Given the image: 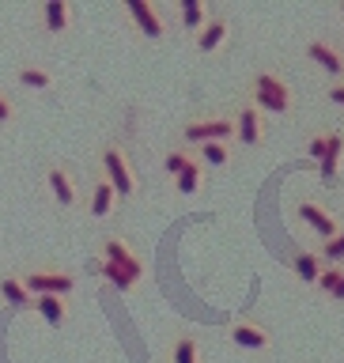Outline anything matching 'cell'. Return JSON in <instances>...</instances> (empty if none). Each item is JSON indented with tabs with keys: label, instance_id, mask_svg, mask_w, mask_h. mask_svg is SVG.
Masks as SVG:
<instances>
[{
	"label": "cell",
	"instance_id": "obj_1",
	"mask_svg": "<svg viewBox=\"0 0 344 363\" xmlns=\"http://www.w3.org/2000/svg\"><path fill=\"white\" fill-rule=\"evenodd\" d=\"M246 99L254 102V106L265 113V118H269V113H272V118H288V113L295 110V91H292V84H288L280 72H272V68H257V72L250 76Z\"/></svg>",
	"mask_w": 344,
	"mask_h": 363
},
{
	"label": "cell",
	"instance_id": "obj_2",
	"mask_svg": "<svg viewBox=\"0 0 344 363\" xmlns=\"http://www.w3.org/2000/svg\"><path fill=\"white\" fill-rule=\"evenodd\" d=\"M99 174L113 186V193H118V201H133L136 197V174H133V163L129 155H125V147L118 140L102 144L99 147Z\"/></svg>",
	"mask_w": 344,
	"mask_h": 363
},
{
	"label": "cell",
	"instance_id": "obj_3",
	"mask_svg": "<svg viewBox=\"0 0 344 363\" xmlns=\"http://www.w3.org/2000/svg\"><path fill=\"white\" fill-rule=\"evenodd\" d=\"M212 140H227L235 144V118L231 113H197L182 125V144L186 147H201Z\"/></svg>",
	"mask_w": 344,
	"mask_h": 363
},
{
	"label": "cell",
	"instance_id": "obj_4",
	"mask_svg": "<svg viewBox=\"0 0 344 363\" xmlns=\"http://www.w3.org/2000/svg\"><path fill=\"white\" fill-rule=\"evenodd\" d=\"M19 277H23L30 295H57V299H68L76 288V272H68L65 265H34V269H23Z\"/></svg>",
	"mask_w": 344,
	"mask_h": 363
},
{
	"label": "cell",
	"instance_id": "obj_5",
	"mask_svg": "<svg viewBox=\"0 0 344 363\" xmlns=\"http://www.w3.org/2000/svg\"><path fill=\"white\" fill-rule=\"evenodd\" d=\"M121 11H125V19L133 23V30H140L148 42H163L167 34H170L167 11L159 8V4H152V0H125Z\"/></svg>",
	"mask_w": 344,
	"mask_h": 363
},
{
	"label": "cell",
	"instance_id": "obj_6",
	"mask_svg": "<svg viewBox=\"0 0 344 363\" xmlns=\"http://www.w3.org/2000/svg\"><path fill=\"white\" fill-rule=\"evenodd\" d=\"M99 261H110V265L125 269V272H129V277H136V280L148 277L144 257L136 254L133 242H129V238H121V235H102V238H99Z\"/></svg>",
	"mask_w": 344,
	"mask_h": 363
},
{
	"label": "cell",
	"instance_id": "obj_7",
	"mask_svg": "<svg viewBox=\"0 0 344 363\" xmlns=\"http://www.w3.org/2000/svg\"><path fill=\"white\" fill-rule=\"evenodd\" d=\"M235 144L238 147H261L269 136V125H265V113H261L250 99H243L235 106Z\"/></svg>",
	"mask_w": 344,
	"mask_h": 363
},
{
	"label": "cell",
	"instance_id": "obj_8",
	"mask_svg": "<svg viewBox=\"0 0 344 363\" xmlns=\"http://www.w3.org/2000/svg\"><path fill=\"white\" fill-rule=\"evenodd\" d=\"M42 182H45V193L53 197V204L61 212H68V208H76L79 201V186H76V178L68 174V167H61V163H50L45 167V174H42Z\"/></svg>",
	"mask_w": 344,
	"mask_h": 363
},
{
	"label": "cell",
	"instance_id": "obj_9",
	"mask_svg": "<svg viewBox=\"0 0 344 363\" xmlns=\"http://www.w3.org/2000/svg\"><path fill=\"white\" fill-rule=\"evenodd\" d=\"M295 216H299V220L311 227V231L322 238V242H326V238H333L337 231H344L340 220L333 216V208H326L322 201H299V204H295Z\"/></svg>",
	"mask_w": 344,
	"mask_h": 363
},
{
	"label": "cell",
	"instance_id": "obj_10",
	"mask_svg": "<svg viewBox=\"0 0 344 363\" xmlns=\"http://www.w3.org/2000/svg\"><path fill=\"white\" fill-rule=\"evenodd\" d=\"M84 204H87V216H91V220H110V216L118 212V193H113V186L99 174V170L91 174V186H87Z\"/></svg>",
	"mask_w": 344,
	"mask_h": 363
},
{
	"label": "cell",
	"instance_id": "obj_11",
	"mask_svg": "<svg viewBox=\"0 0 344 363\" xmlns=\"http://www.w3.org/2000/svg\"><path fill=\"white\" fill-rule=\"evenodd\" d=\"M306 57H311V61L322 68V72H329L333 76V84L337 79H344V50L337 42H329V38H306Z\"/></svg>",
	"mask_w": 344,
	"mask_h": 363
},
{
	"label": "cell",
	"instance_id": "obj_12",
	"mask_svg": "<svg viewBox=\"0 0 344 363\" xmlns=\"http://www.w3.org/2000/svg\"><path fill=\"white\" fill-rule=\"evenodd\" d=\"M227 38H231V19L216 11V16L204 23L197 34H193V50H197L201 57H212V53H220L227 45Z\"/></svg>",
	"mask_w": 344,
	"mask_h": 363
},
{
	"label": "cell",
	"instance_id": "obj_13",
	"mask_svg": "<svg viewBox=\"0 0 344 363\" xmlns=\"http://www.w3.org/2000/svg\"><path fill=\"white\" fill-rule=\"evenodd\" d=\"M72 19H76V11L68 0H42L38 4V27L50 34V38H61V34L72 30Z\"/></svg>",
	"mask_w": 344,
	"mask_h": 363
},
{
	"label": "cell",
	"instance_id": "obj_14",
	"mask_svg": "<svg viewBox=\"0 0 344 363\" xmlns=\"http://www.w3.org/2000/svg\"><path fill=\"white\" fill-rule=\"evenodd\" d=\"M231 340L246 352H265L272 345V333H269L265 322H257V318H238L231 325Z\"/></svg>",
	"mask_w": 344,
	"mask_h": 363
},
{
	"label": "cell",
	"instance_id": "obj_15",
	"mask_svg": "<svg viewBox=\"0 0 344 363\" xmlns=\"http://www.w3.org/2000/svg\"><path fill=\"white\" fill-rule=\"evenodd\" d=\"M174 16H178V27L186 34H197L204 23L216 16V11H212V4H204V0H178Z\"/></svg>",
	"mask_w": 344,
	"mask_h": 363
},
{
	"label": "cell",
	"instance_id": "obj_16",
	"mask_svg": "<svg viewBox=\"0 0 344 363\" xmlns=\"http://www.w3.org/2000/svg\"><path fill=\"white\" fill-rule=\"evenodd\" d=\"M16 84L27 87V91H53V87H57V76H53L45 65L23 61V65H16Z\"/></svg>",
	"mask_w": 344,
	"mask_h": 363
},
{
	"label": "cell",
	"instance_id": "obj_17",
	"mask_svg": "<svg viewBox=\"0 0 344 363\" xmlns=\"http://www.w3.org/2000/svg\"><path fill=\"white\" fill-rule=\"evenodd\" d=\"M0 299H4L8 306H27L34 303V295L27 291V284H23L19 272H0Z\"/></svg>",
	"mask_w": 344,
	"mask_h": 363
},
{
	"label": "cell",
	"instance_id": "obj_18",
	"mask_svg": "<svg viewBox=\"0 0 344 363\" xmlns=\"http://www.w3.org/2000/svg\"><path fill=\"white\" fill-rule=\"evenodd\" d=\"M322 269H326V261L318 257V250H295V254H292V272L303 284H318Z\"/></svg>",
	"mask_w": 344,
	"mask_h": 363
},
{
	"label": "cell",
	"instance_id": "obj_19",
	"mask_svg": "<svg viewBox=\"0 0 344 363\" xmlns=\"http://www.w3.org/2000/svg\"><path fill=\"white\" fill-rule=\"evenodd\" d=\"M30 311H38L45 318V325H53V329H61L68 322V299H57V295H34Z\"/></svg>",
	"mask_w": 344,
	"mask_h": 363
},
{
	"label": "cell",
	"instance_id": "obj_20",
	"mask_svg": "<svg viewBox=\"0 0 344 363\" xmlns=\"http://www.w3.org/2000/svg\"><path fill=\"white\" fill-rule=\"evenodd\" d=\"M170 363H204V348L193 333H178L170 340Z\"/></svg>",
	"mask_w": 344,
	"mask_h": 363
},
{
	"label": "cell",
	"instance_id": "obj_21",
	"mask_svg": "<svg viewBox=\"0 0 344 363\" xmlns=\"http://www.w3.org/2000/svg\"><path fill=\"white\" fill-rule=\"evenodd\" d=\"M193 155L204 163V170L209 167H231V159H235V144H227V140H212V144H201V147H193Z\"/></svg>",
	"mask_w": 344,
	"mask_h": 363
},
{
	"label": "cell",
	"instance_id": "obj_22",
	"mask_svg": "<svg viewBox=\"0 0 344 363\" xmlns=\"http://www.w3.org/2000/svg\"><path fill=\"white\" fill-rule=\"evenodd\" d=\"M204 182H209V170H204V163H201L197 155H193V163L174 178V189L182 193V197H193V193H201V189H204Z\"/></svg>",
	"mask_w": 344,
	"mask_h": 363
},
{
	"label": "cell",
	"instance_id": "obj_23",
	"mask_svg": "<svg viewBox=\"0 0 344 363\" xmlns=\"http://www.w3.org/2000/svg\"><path fill=\"white\" fill-rule=\"evenodd\" d=\"M340 136H344L340 129H318V133H311V136H306V155H311L314 163H322V159L329 155V147H333Z\"/></svg>",
	"mask_w": 344,
	"mask_h": 363
},
{
	"label": "cell",
	"instance_id": "obj_24",
	"mask_svg": "<svg viewBox=\"0 0 344 363\" xmlns=\"http://www.w3.org/2000/svg\"><path fill=\"white\" fill-rule=\"evenodd\" d=\"M340 167H344V136L329 147V155L318 163V178L326 182V186H337V178H340Z\"/></svg>",
	"mask_w": 344,
	"mask_h": 363
},
{
	"label": "cell",
	"instance_id": "obj_25",
	"mask_svg": "<svg viewBox=\"0 0 344 363\" xmlns=\"http://www.w3.org/2000/svg\"><path fill=\"white\" fill-rule=\"evenodd\" d=\"M193 163V147H186V144H174L170 152L163 155V174H170V178H178L182 170H186Z\"/></svg>",
	"mask_w": 344,
	"mask_h": 363
},
{
	"label": "cell",
	"instance_id": "obj_26",
	"mask_svg": "<svg viewBox=\"0 0 344 363\" xmlns=\"http://www.w3.org/2000/svg\"><path fill=\"white\" fill-rule=\"evenodd\" d=\"M99 272H102V277H106V280H110V284H113V288H118V291H136V288H140V284H144V280L129 277V272H125V269L110 265V261H99Z\"/></svg>",
	"mask_w": 344,
	"mask_h": 363
},
{
	"label": "cell",
	"instance_id": "obj_27",
	"mask_svg": "<svg viewBox=\"0 0 344 363\" xmlns=\"http://www.w3.org/2000/svg\"><path fill=\"white\" fill-rule=\"evenodd\" d=\"M318 257H322L326 265H344V231H337L333 238H326V242H318Z\"/></svg>",
	"mask_w": 344,
	"mask_h": 363
},
{
	"label": "cell",
	"instance_id": "obj_28",
	"mask_svg": "<svg viewBox=\"0 0 344 363\" xmlns=\"http://www.w3.org/2000/svg\"><path fill=\"white\" fill-rule=\"evenodd\" d=\"M11 121H16V99L0 87V125H11Z\"/></svg>",
	"mask_w": 344,
	"mask_h": 363
},
{
	"label": "cell",
	"instance_id": "obj_29",
	"mask_svg": "<svg viewBox=\"0 0 344 363\" xmlns=\"http://www.w3.org/2000/svg\"><path fill=\"white\" fill-rule=\"evenodd\" d=\"M329 299H333V303H344V269L337 272V280H333V288H329Z\"/></svg>",
	"mask_w": 344,
	"mask_h": 363
},
{
	"label": "cell",
	"instance_id": "obj_30",
	"mask_svg": "<svg viewBox=\"0 0 344 363\" xmlns=\"http://www.w3.org/2000/svg\"><path fill=\"white\" fill-rule=\"evenodd\" d=\"M329 102H337V106H344V79H337V84H329Z\"/></svg>",
	"mask_w": 344,
	"mask_h": 363
},
{
	"label": "cell",
	"instance_id": "obj_31",
	"mask_svg": "<svg viewBox=\"0 0 344 363\" xmlns=\"http://www.w3.org/2000/svg\"><path fill=\"white\" fill-rule=\"evenodd\" d=\"M340 16H344V0H340Z\"/></svg>",
	"mask_w": 344,
	"mask_h": 363
},
{
	"label": "cell",
	"instance_id": "obj_32",
	"mask_svg": "<svg viewBox=\"0 0 344 363\" xmlns=\"http://www.w3.org/2000/svg\"><path fill=\"white\" fill-rule=\"evenodd\" d=\"M340 50H344V42H340Z\"/></svg>",
	"mask_w": 344,
	"mask_h": 363
}]
</instances>
